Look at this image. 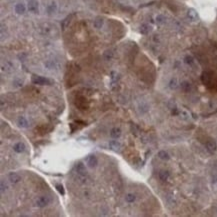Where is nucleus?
<instances>
[{
  "label": "nucleus",
  "mask_w": 217,
  "mask_h": 217,
  "mask_svg": "<svg viewBox=\"0 0 217 217\" xmlns=\"http://www.w3.org/2000/svg\"><path fill=\"white\" fill-rule=\"evenodd\" d=\"M75 169H76V172L78 173L79 176L85 177L86 175H87V171H86L85 166H84V164L81 163V162H78L76 164V166H75Z\"/></svg>",
  "instance_id": "423d86ee"
},
{
  "label": "nucleus",
  "mask_w": 217,
  "mask_h": 217,
  "mask_svg": "<svg viewBox=\"0 0 217 217\" xmlns=\"http://www.w3.org/2000/svg\"><path fill=\"white\" fill-rule=\"evenodd\" d=\"M51 200H52V198L49 195H42V196H40L39 198H37V200H36V206L40 208H43L48 205L49 203L51 202Z\"/></svg>",
  "instance_id": "f03ea898"
},
{
  "label": "nucleus",
  "mask_w": 217,
  "mask_h": 217,
  "mask_svg": "<svg viewBox=\"0 0 217 217\" xmlns=\"http://www.w3.org/2000/svg\"><path fill=\"white\" fill-rule=\"evenodd\" d=\"M135 199H136V196L134 194H132V193L127 194L126 197H125V200H126L128 203H133L134 201H135Z\"/></svg>",
  "instance_id": "a878e982"
},
{
  "label": "nucleus",
  "mask_w": 217,
  "mask_h": 217,
  "mask_svg": "<svg viewBox=\"0 0 217 217\" xmlns=\"http://www.w3.org/2000/svg\"><path fill=\"white\" fill-rule=\"evenodd\" d=\"M109 148L111 149V150L115 151V152H120L122 146H121V143L119 142V141L111 140V141H109Z\"/></svg>",
  "instance_id": "6e6552de"
},
{
  "label": "nucleus",
  "mask_w": 217,
  "mask_h": 217,
  "mask_svg": "<svg viewBox=\"0 0 217 217\" xmlns=\"http://www.w3.org/2000/svg\"><path fill=\"white\" fill-rule=\"evenodd\" d=\"M205 146H206V149H207L210 153H214L216 151V149H217V145H216L215 141H213V140L207 141V142H206V144H205Z\"/></svg>",
  "instance_id": "9b49d317"
},
{
  "label": "nucleus",
  "mask_w": 217,
  "mask_h": 217,
  "mask_svg": "<svg viewBox=\"0 0 217 217\" xmlns=\"http://www.w3.org/2000/svg\"><path fill=\"white\" fill-rule=\"evenodd\" d=\"M14 10H15V12L19 15L24 14L25 11H26V6L23 3H17L14 7Z\"/></svg>",
  "instance_id": "ddd939ff"
},
{
  "label": "nucleus",
  "mask_w": 217,
  "mask_h": 217,
  "mask_svg": "<svg viewBox=\"0 0 217 217\" xmlns=\"http://www.w3.org/2000/svg\"><path fill=\"white\" fill-rule=\"evenodd\" d=\"M57 9H58L57 3L55 1H51L46 7V13L48 15H54L57 12Z\"/></svg>",
  "instance_id": "39448f33"
},
{
  "label": "nucleus",
  "mask_w": 217,
  "mask_h": 217,
  "mask_svg": "<svg viewBox=\"0 0 217 217\" xmlns=\"http://www.w3.org/2000/svg\"><path fill=\"white\" fill-rule=\"evenodd\" d=\"M168 86H169V88H170V89H172V90L177 89V88H178V86H179L178 79H177L176 77H172L170 79V81H169Z\"/></svg>",
  "instance_id": "2eb2a0df"
},
{
  "label": "nucleus",
  "mask_w": 217,
  "mask_h": 217,
  "mask_svg": "<svg viewBox=\"0 0 217 217\" xmlns=\"http://www.w3.org/2000/svg\"><path fill=\"white\" fill-rule=\"evenodd\" d=\"M158 176H159V179L161 180V181H167L168 178H169V176H170V174H169L168 171L162 170V171H160V172H159Z\"/></svg>",
  "instance_id": "aec40b11"
},
{
  "label": "nucleus",
  "mask_w": 217,
  "mask_h": 217,
  "mask_svg": "<svg viewBox=\"0 0 217 217\" xmlns=\"http://www.w3.org/2000/svg\"><path fill=\"white\" fill-rule=\"evenodd\" d=\"M0 188H1V193L3 194V193L5 192L6 190H7V188H8L7 183H5L3 180H1V183H0Z\"/></svg>",
  "instance_id": "bb28decb"
},
{
  "label": "nucleus",
  "mask_w": 217,
  "mask_h": 217,
  "mask_svg": "<svg viewBox=\"0 0 217 217\" xmlns=\"http://www.w3.org/2000/svg\"><path fill=\"white\" fill-rule=\"evenodd\" d=\"M187 16L188 18H189V20H191L192 22H196V21H198V13L196 12V10L193 9V8H190V9H188L187 11Z\"/></svg>",
  "instance_id": "1a4fd4ad"
},
{
  "label": "nucleus",
  "mask_w": 217,
  "mask_h": 217,
  "mask_svg": "<svg viewBox=\"0 0 217 217\" xmlns=\"http://www.w3.org/2000/svg\"><path fill=\"white\" fill-rule=\"evenodd\" d=\"M56 189H57V191L60 193V194L64 195L65 194V190H64V187L61 185V184H57L56 185Z\"/></svg>",
  "instance_id": "cd10ccee"
},
{
  "label": "nucleus",
  "mask_w": 217,
  "mask_h": 217,
  "mask_svg": "<svg viewBox=\"0 0 217 217\" xmlns=\"http://www.w3.org/2000/svg\"><path fill=\"white\" fill-rule=\"evenodd\" d=\"M86 163L90 168H95L98 164V160H97V157L95 155H89L86 158Z\"/></svg>",
  "instance_id": "0eeeda50"
},
{
  "label": "nucleus",
  "mask_w": 217,
  "mask_h": 217,
  "mask_svg": "<svg viewBox=\"0 0 217 217\" xmlns=\"http://www.w3.org/2000/svg\"><path fill=\"white\" fill-rule=\"evenodd\" d=\"M8 179H9V181L11 182V183L16 184V183H18V182L21 180V177L19 176L17 173L11 172V173H9V175H8Z\"/></svg>",
  "instance_id": "f8f14e48"
},
{
  "label": "nucleus",
  "mask_w": 217,
  "mask_h": 217,
  "mask_svg": "<svg viewBox=\"0 0 217 217\" xmlns=\"http://www.w3.org/2000/svg\"><path fill=\"white\" fill-rule=\"evenodd\" d=\"M103 58H104V60H106V61L111 60L112 58H113V52H112L111 50H106L103 53Z\"/></svg>",
  "instance_id": "5701e85b"
},
{
  "label": "nucleus",
  "mask_w": 217,
  "mask_h": 217,
  "mask_svg": "<svg viewBox=\"0 0 217 217\" xmlns=\"http://www.w3.org/2000/svg\"><path fill=\"white\" fill-rule=\"evenodd\" d=\"M121 135V130L119 129V128L117 127H114L111 129V131H110V136H111L112 138H114V139H117V138H119Z\"/></svg>",
  "instance_id": "a211bd4d"
},
{
  "label": "nucleus",
  "mask_w": 217,
  "mask_h": 217,
  "mask_svg": "<svg viewBox=\"0 0 217 217\" xmlns=\"http://www.w3.org/2000/svg\"><path fill=\"white\" fill-rule=\"evenodd\" d=\"M27 9L32 14H37L39 12V5L37 0H29L27 3Z\"/></svg>",
  "instance_id": "7ed1b4c3"
},
{
  "label": "nucleus",
  "mask_w": 217,
  "mask_h": 217,
  "mask_svg": "<svg viewBox=\"0 0 217 217\" xmlns=\"http://www.w3.org/2000/svg\"><path fill=\"white\" fill-rule=\"evenodd\" d=\"M44 66L47 69H49V70H53V69L57 68L58 64L55 61H53V60H47L46 62H44Z\"/></svg>",
  "instance_id": "f3484780"
},
{
  "label": "nucleus",
  "mask_w": 217,
  "mask_h": 217,
  "mask_svg": "<svg viewBox=\"0 0 217 217\" xmlns=\"http://www.w3.org/2000/svg\"><path fill=\"white\" fill-rule=\"evenodd\" d=\"M158 157L162 160H168L169 159V154L164 150H161L158 152Z\"/></svg>",
  "instance_id": "393cba45"
},
{
  "label": "nucleus",
  "mask_w": 217,
  "mask_h": 217,
  "mask_svg": "<svg viewBox=\"0 0 217 217\" xmlns=\"http://www.w3.org/2000/svg\"><path fill=\"white\" fill-rule=\"evenodd\" d=\"M184 62L187 65H189V66H192V65L194 64V58H193L191 55H186L185 57H184Z\"/></svg>",
  "instance_id": "b1692460"
},
{
  "label": "nucleus",
  "mask_w": 217,
  "mask_h": 217,
  "mask_svg": "<svg viewBox=\"0 0 217 217\" xmlns=\"http://www.w3.org/2000/svg\"><path fill=\"white\" fill-rule=\"evenodd\" d=\"M155 21L158 25H163V24H165V22H166V17L162 14H159L156 16Z\"/></svg>",
  "instance_id": "412c9836"
},
{
  "label": "nucleus",
  "mask_w": 217,
  "mask_h": 217,
  "mask_svg": "<svg viewBox=\"0 0 217 217\" xmlns=\"http://www.w3.org/2000/svg\"><path fill=\"white\" fill-rule=\"evenodd\" d=\"M17 123H18V126L21 127V128H27L29 126V123H28V120L25 118L24 116H20L18 118V121H17Z\"/></svg>",
  "instance_id": "dca6fc26"
},
{
  "label": "nucleus",
  "mask_w": 217,
  "mask_h": 217,
  "mask_svg": "<svg viewBox=\"0 0 217 217\" xmlns=\"http://www.w3.org/2000/svg\"><path fill=\"white\" fill-rule=\"evenodd\" d=\"M13 150L16 153H22L25 150V145L22 142H17L16 144L13 146Z\"/></svg>",
  "instance_id": "4468645a"
},
{
  "label": "nucleus",
  "mask_w": 217,
  "mask_h": 217,
  "mask_svg": "<svg viewBox=\"0 0 217 217\" xmlns=\"http://www.w3.org/2000/svg\"><path fill=\"white\" fill-rule=\"evenodd\" d=\"M151 31H152V27H151L150 24H147V23H143L139 27V32L141 34H143V35H147Z\"/></svg>",
  "instance_id": "9d476101"
},
{
  "label": "nucleus",
  "mask_w": 217,
  "mask_h": 217,
  "mask_svg": "<svg viewBox=\"0 0 217 217\" xmlns=\"http://www.w3.org/2000/svg\"><path fill=\"white\" fill-rule=\"evenodd\" d=\"M111 79H112V81H117V79H118V74H117V72L112 71V72H111Z\"/></svg>",
  "instance_id": "c85d7f7f"
},
{
  "label": "nucleus",
  "mask_w": 217,
  "mask_h": 217,
  "mask_svg": "<svg viewBox=\"0 0 217 217\" xmlns=\"http://www.w3.org/2000/svg\"><path fill=\"white\" fill-rule=\"evenodd\" d=\"M103 23H104L103 18H101V17H97V18H95L94 22H93V26H94L96 29H100V28H102Z\"/></svg>",
  "instance_id": "6ab92c4d"
},
{
  "label": "nucleus",
  "mask_w": 217,
  "mask_h": 217,
  "mask_svg": "<svg viewBox=\"0 0 217 217\" xmlns=\"http://www.w3.org/2000/svg\"><path fill=\"white\" fill-rule=\"evenodd\" d=\"M31 81L33 84H37V85H50L51 81L48 78H45L39 75H32Z\"/></svg>",
  "instance_id": "f257e3e1"
},
{
  "label": "nucleus",
  "mask_w": 217,
  "mask_h": 217,
  "mask_svg": "<svg viewBox=\"0 0 217 217\" xmlns=\"http://www.w3.org/2000/svg\"><path fill=\"white\" fill-rule=\"evenodd\" d=\"M75 105L81 110L88 109V102L86 101V98L84 96H78L75 101Z\"/></svg>",
  "instance_id": "20e7f679"
},
{
  "label": "nucleus",
  "mask_w": 217,
  "mask_h": 217,
  "mask_svg": "<svg viewBox=\"0 0 217 217\" xmlns=\"http://www.w3.org/2000/svg\"><path fill=\"white\" fill-rule=\"evenodd\" d=\"M181 89L184 91V92H189L191 90V84L188 81H183L181 83Z\"/></svg>",
  "instance_id": "4be33fe9"
}]
</instances>
